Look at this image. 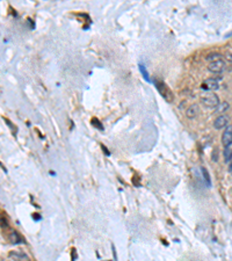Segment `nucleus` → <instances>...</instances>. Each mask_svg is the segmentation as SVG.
<instances>
[{
    "label": "nucleus",
    "instance_id": "obj_8",
    "mask_svg": "<svg viewBox=\"0 0 232 261\" xmlns=\"http://www.w3.org/2000/svg\"><path fill=\"white\" fill-rule=\"evenodd\" d=\"M10 258L14 259V261H30L29 256L20 251H13L10 253Z\"/></svg>",
    "mask_w": 232,
    "mask_h": 261
},
{
    "label": "nucleus",
    "instance_id": "obj_13",
    "mask_svg": "<svg viewBox=\"0 0 232 261\" xmlns=\"http://www.w3.org/2000/svg\"><path fill=\"white\" fill-rule=\"evenodd\" d=\"M224 159H225V162H232V149L225 147V150H224Z\"/></svg>",
    "mask_w": 232,
    "mask_h": 261
},
{
    "label": "nucleus",
    "instance_id": "obj_9",
    "mask_svg": "<svg viewBox=\"0 0 232 261\" xmlns=\"http://www.w3.org/2000/svg\"><path fill=\"white\" fill-rule=\"evenodd\" d=\"M229 108H230V103H229V102H226V101H224V102H219V104L216 107L215 113L223 115L224 113H226L227 110H229Z\"/></svg>",
    "mask_w": 232,
    "mask_h": 261
},
{
    "label": "nucleus",
    "instance_id": "obj_4",
    "mask_svg": "<svg viewBox=\"0 0 232 261\" xmlns=\"http://www.w3.org/2000/svg\"><path fill=\"white\" fill-rule=\"evenodd\" d=\"M208 70L210 72H213V73H222L225 70V62L223 59H219V61H216V62L209 63Z\"/></svg>",
    "mask_w": 232,
    "mask_h": 261
},
{
    "label": "nucleus",
    "instance_id": "obj_17",
    "mask_svg": "<svg viewBox=\"0 0 232 261\" xmlns=\"http://www.w3.org/2000/svg\"><path fill=\"white\" fill-rule=\"evenodd\" d=\"M33 218H34L35 221H39V219H41V216H39V214H34L33 215Z\"/></svg>",
    "mask_w": 232,
    "mask_h": 261
},
{
    "label": "nucleus",
    "instance_id": "obj_1",
    "mask_svg": "<svg viewBox=\"0 0 232 261\" xmlns=\"http://www.w3.org/2000/svg\"><path fill=\"white\" fill-rule=\"evenodd\" d=\"M200 101L205 107H209V108H216L219 104V102H221L218 95L213 93V92H204V93H202L200 95Z\"/></svg>",
    "mask_w": 232,
    "mask_h": 261
},
{
    "label": "nucleus",
    "instance_id": "obj_11",
    "mask_svg": "<svg viewBox=\"0 0 232 261\" xmlns=\"http://www.w3.org/2000/svg\"><path fill=\"white\" fill-rule=\"evenodd\" d=\"M201 173H202L203 180L205 182V185L208 186V187H210L211 186V180H210V175H209V172L207 171V168L205 167H201Z\"/></svg>",
    "mask_w": 232,
    "mask_h": 261
},
{
    "label": "nucleus",
    "instance_id": "obj_19",
    "mask_svg": "<svg viewBox=\"0 0 232 261\" xmlns=\"http://www.w3.org/2000/svg\"><path fill=\"white\" fill-rule=\"evenodd\" d=\"M229 172H230V173H232V162H230V165H229Z\"/></svg>",
    "mask_w": 232,
    "mask_h": 261
},
{
    "label": "nucleus",
    "instance_id": "obj_3",
    "mask_svg": "<svg viewBox=\"0 0 232 261\" xmlns=\"http://www.w3.org/2000/svg\"><path fill=\"white\" fill-rule=\"evenodd\" d=\"M201 87H202V90H204V92H213L219 88V82L216 78H208V79L203 80Z\"/></svg>",
    "mask_w": 232,
    "mask_h": 261
},
{
    "label": "nucleus",
    "instance_id": "obj_14",
    "mask_svg": "<svg viewBox=\"0 0 232 261\" xmlns=\"http://www.w3.org/2000/svg\"><path fill=\"white\" fill-rule=\"evenodd\" d=\"M139 70H140V72H142L143 77H144L145 80L150 82L151 79H150V77H149V72L146 71V67H145V65H143V64H139Z\"/></svg>",
    "mask_w": 232,
    "mask_h": 261
},
{
    "label": "nucleus",
    "instance_id": "obj_18",
    "mask_svg": "<svg viewBox=\"0 0 232 261\" xmlns=\"http://www.w3.org/2000/svg\"><path fill=\"white\" fill-rule=\"evenodd\" d=\"M101 146H102V149H103V151H105V153H107V154L109 156V151H108V149H106V147L103 146V145H101Z\"/></svg>",
    "mask_w": 232,
    "mask_h": 261
},
{
    "label": "nucleus",
    "instance_id": "obj_15",
    "mask_svg": "<svg viewBox=\"0 0 232 261\" xmlns=\"http://www.w3.org/2000/svg\"><path fill=\"white\" fill-rule=\"evenodd\" d=\"M225 58L226 61L232 63V48H227L226 51H225Z\"/></svg>",
    "mask_w": 232,
    "mask_h": 261
},
{
    "label": "nucleus",
    "instance_id": "obj_5",
    "mask_svg": "<svg viewBox=\"0 0 232 261\" xmlns=\"http://www.w3.org/2000/svg\"><path fill=\"white\" fill-rule=\"evenodd\" d=\"M222 144L225 147L232 145V125H227L222 135Z\"/></svg>",
    "mask_w": 232,
    "mask_h": 261
},
{
    "label": "nucleus",
    "instance_id": "obj_6",
    "mask_svg": "<svg viewBox=\"0 0 232 261\" xmlns=\"http://www.w3.org/2000/svg\"><path fill=\"white\" fill-rule=\"evenodd\" d=\"M229 125V117L225 115H218V117L213 121V128L216 130H221V129L226 128Z\"/></svg>",
    "mask_w": 232,
    "mask_h": 261
},
{
    "label": "nucleus",
    "instance_id": "obj_12",
    "mask_svg": "<svg viewBox=\"0 0 232 261\" xmlns=\"http://www.w3.org/2000/svg\"><path fill=\"white\" fill-rule=\"evenodd\" d=\"M219 59H222V55L221 53H210V55H208L207 56V61H209V62H216V61H219Z\"/></svg>",
    "mask_w": 232,
    "mask_h": 261
},
{
    "label": "nucleus",
    "instance_id": "obj_20",
    "mask_svg": "<svg viewBox=\"0 0 232 261\" xmlns=\"http://www.w3.org/2000/svg\"><path fill=\"white\" fill-rule=\"evenodd\" d=\"M231 193H232V188H231Z\"/></svg>",
    "mask_w": 232,
    "mask_h": 261
},
{
    "label": "nucleus",
    "instance_id": "obj_2",
    "mask_svg": "<svg viewBox=\"0 0 232 261\" xmlns=\"http://www.w3.org/2000/svg\"><path fill=\"white\" fill-rule=\"evenodd\" d=\"M155 87H157L158 91H159V93L161 94V96H163L166 101H172V100H173V93L171 92V90L165 85L163 81L155 80Z\"/></svg>",
    "mask_w": 232,
    "mask_h": 261
},
{
    "label": "nucleus",
    "instance_id": "obj_10",
    "mask_svg": "<svg viewBox=\"0 0 232 261\" xmlns=\"http://www.w3.org/2000/svg\"><path fill=\"white\" fill-rule=\"evenodd\" d=\"M10 242H12V244H21V242H23L22 238L20 237V234L16 232V231H12V232H10Z\"/></svg>",
    "mask_w": 232,
    "mask_h": 261
},
{
    "label": "nucleus",
    "instance_id": "obj_7",
    "mask_svg": "<svg viewBox=\"0 0 232 261\" xmlns=\"http://www.w3.org/2000/svg\"><path fill=\"white\" fill-rule=\"evenodd\" d=\"M198 114H200V106L197 103L190 104L186 110V116L189 120H194L195 117H197Z\"/></svg>",
    "mask_w": 232,
    "mask_h": 261
},
{
    "label": "nucleus",
    "instance_id": "obj_16",
    "mask_svg": "<svg viewBox=\"0 0 232 261\" xmlns=\"http://www.w3.org/2000/svg\"><path fill=\"white\" fill-rule=\"evenodd\" d=\"M213 162H217L218 160V150L217 149H215L213 152Z\"/></svg>",
    "mask_w": 232,
    "mask_h": 261
}]
</instances>
